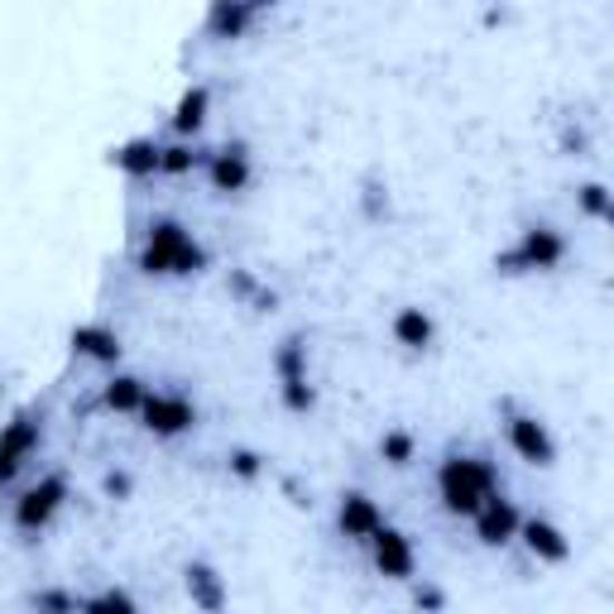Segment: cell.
<instances>
[{
    "label": "cell",
    "mask_w": 614,
    "mask_h": 614,
    "mask_svg": "<svg viewBox=\"0 0 614 614\" xmlns=\"http://www.w3.org/2000/svg\"><path fill=\"white\" fill-rule=\"evenodd\" d=\"M140 269L149 279H188L207 269V250L188 236L182 221H154L140 250Z\"/></svg>",
    "instance_id": "cell-1"
},
{
    "label": "cell",
    "mask_w": 614,
    "mask_h": 614,
    "mask_svg": "<svg viewBox=\"0 0 614 614\" xmlns=\"http://www.w3.org/2000/svg\"><path fill=\"white\" fill-rule=\"evenodd\" d=\"M499 489V475L485 456H447L437 466V499L456 518H471Z\"/></svg>",
    "instance_id": "cell-2"
},
{
    "label": "cell",
    "mask_w": 614,
    "mask_h": 614,
    "mask_svg": "<svg viewBox=\"0 0 614 614\" xmlns=\"http://www.w3.org/2000/svg\"><path fill=\"white\" fill-rule=\"evenodd\" d=\"M562 259H566V236L557 226H524L518 230V245L495 255V269L514 279V274H547Z\"/></svg>",
    "instance_id": "cell-3"
},
{
    "label": "cell",
    "mask_w": 614,
    "mask_h": 614,
    "mask_svg": "<svg viewBox=\"0 0 614 614\" xmlns=\"http://www.w3.org/2000/svg\"><path fill=\"white\" fill-rule=\"evenodd\" d=\"M274 375H279V398L288 413H313L317 408V389L307 379V336H284L274 350Z\"/></svg>",
    "instance_id": "cell-4"
},
{
    "label": "cell",
    "mask_w": 614,
    "mask_h": 614,
    "mask_svg": "<svg viewBox=\"0 0 614 614\" xmlns=\"http://www.w3.org/2000/svg\"><path fill=\"white\" fill-rule=\"evenodd\" d=\"M63 504H68V481L63 475H43L39 485H29L20 499H14V528H24V533H39V528H49L58 514H63Z\"/></svg>",
    "instance_id": "cell-5"
},
{
    "label": "cell",
    "mask_w": 614,
    "mask_h": 614,
    "mask_svg": "<svg viewBox=\"0 0 614 614\" xmlns=\"http://www.w3.org/2000/svg\"><path fill=\"white\" fill-rule=\"evenodd\" d=\"M39 442H43V427L34 413H14L10 427L0 433V485H10L20 475L24 460L39 452Z\"/></svg>",
    "instance_id": "cell-6"
},
{
    "label": "cell",
    "mask_w": 614,
    "mask_h": 614,
    "mask_svg": "<svg viewBox=\"0 0 614 614\" xmlns=\"http://www.w3.org/2000/svg\"><path fill=\"white\" fill-rule=\"evenodd\" d=\"M365 547H370V562L384 581H413V572H418V552H413L408 533H398L389 524H384Z\"/></svg>",
    "instance_id": "cell-7"
},
{
    "label": "cell",
    "mask_w": 614,
    "mask_h": 614,
    "mask_svg": "<svg viewBox=\"0 0 614 614\" xmlns=\"http://www.w3.org/2000/svg\"><path fill=\"white\" fill-rule=\"evenodd\" d=\"M504 437H509V447L518 452V460H528V466H552V460H557V442H552L547 423L533 418V413H509Z\"/></svg>",
    "instance_id": "cell-8"
},
{
    "label": "cell",
    "mask_w": 614,
    "mask_h": 614,
    "mask_svg": "<svg viewBox=\"0 0 614 614\" xmlns=\"http://www.w3.org/2000/svg\"><path fill=\"white\" fill-rule=\"evenodd\" d=\"M140 418H145V433H154V437H182V433H192L197 408H192V398H182V394H149Z\"/></svg>",
    "instance_id": "cell-9"
},
{
    "label": "cell",
    "mask_w": 614,
    "mask_h": 614,
    "mask_svg": "<svg viewBox=\"0 0 614 614\" xmlns=\"http://www.w3.org/2000/svg\"><path fill=\"white\" fill-rule=\"evenodd\" d=\"M471 518H475V537H481L485 547H504V543H514V537H518V524H524L518 504H514L509 495H499V489H495V495H489Z\"/></svg>",
    "instance_id": "cell-10"
},
{
    "label": "cell",
    "mask_w": 614,
    "mask_h": 614,
    "mask_svg": "<svg viewBox=\"0 0 614 614\" xmlns=\"http://www.w3.org/2000/svg\"><path fill=\"white\" fill-rule=\"evenodd\" d=\"M336 528H341V537H350V543H370L384 528V509L365 489H346L341 504H336Z\"/></svg>",
    "instance_id": "cell-11"
},
{
    "label": "cell",
    "mask_w": 614,
    "mask_h": 614,
    "mask_svg": "<svg viewBox=\"0 0 614 614\" xmlns=\"http://www.w3.org/2000/svg\"><path fill=\"white\" fill-rule=\"evenodd\" d=\"M250 149L245 145H221V149H211L207 154V182H211V192H245L250 188Z\"/></svg>",
    "instance_id": "cell-12"
},
{
    "label": "cell",
    "mask_w": 614,
    "mask_h": 614,
    "mask_svg": "<svg viewBox=\"0 0 614 614\" xmlns=\"http://www.w3.org/2000/svg\"><path fill=\"white\" fill-rule=\"evenodd\" d=\"M518 543L528 547V557L547 562V566L572 562V537L552 524V518H524V524H518Z\"/></svg>",
    "instance_id": "cell-13"
},
{
    "label": "cell",
    "mask_w": 614,
    "mask_h": 614,
    "mask_svg": "<svg viewBox=\"0 0 614 614\" xmlns=\"http://www.w3.org/2000/svg\"><path fill=\"white\" fill-rule=\"evenodd\" d=\"M182 591H188V601L202 614H221L226 601H230V595H226V576L211 562H188V566H182Z\"/></svg>",
    "instance_id": "cell-14"
},
{
    "label": "cell",
    "mask_w": 614,
    "mask_h": 614,
    "mask_svg": "<svg viewBox=\"0 0 614 614\" xmlns=\"http://www.w3.org/2000/svg\"><path fill=\"white\" fill-rule=\"evenodd\" d=\"M72 356H82L91 365H120V336L111 327H101V321H82V327H72Z\"/></svg>",
    "instance_id": "cell-15"
},
{
    "label": "cell",
    "mask_w": 614,
    "mask_h": 614,
    "mask_svg": "<svg viewBox=\"0 0 614 614\" xmlns=\"http://www.w3.org/2000/svg\"><path fill=\"white\" fill-rule=\"evenodd\" d=\"M255 20H259L255 0H217V6L207 10V34L211 39H240Z\"/></svg>",
    "instance_id": "cell-16"
},
{
    "label": "cell",
    "mask_w": 614,
    "mask_h": 614,
    "mask_svg": "<svg viewBox=\"0 0 614 614\" xmlns=\"http://www.w3.org/2000/svg\"><path fill=\"white\" fill-rule=\"evenodd\" d=\"M389 331H394V341L404 350H427V346H433V336H437V321H433L427 307H398Z\"/></svg>",
    "instance_id": "cell-17"
},
{
    "label": "cell",
    "mask_w": 614,
    "mask_h": 614,
    "mask_svg": "<svg viewBox=\"0 0 614 614\" xmlns=\"http://www.w3.org/2000/svg\"><path fill=\"white\" fill-rule=\"evenodd\" d=\"M159 140H149V135H140V140H126L120 149H111V164L120 168L126 178H154L159 174Z\"/></svg>",
    "instance_id": "cell-18"
},
{
    "label": "cell",
    "mask_w": 614,
    "mask_h": 614,
    "mask_svg": "<svg viewBox=\"0 0 614 614\" xmlns=\"http://www.w3.org/2000/svg\"><path fill=\"white\" fill-rule=\"evenodd\" d=\"M207 111H211V87L197 82V87L182 91L178 106H174V135L178 140H192V135L207 126Z\"/></svg>",
    "instance_id": "cell-19"
},
{
    "label": "cell",
    "mask_w": 614,
    "mask_h": 614,
    "mask_svg": "<svg viewBox=\"0 0 614 614\" xmlns=\"http://www.w3.org/2000/svg\"><path fill=\"white\" fill-rule=\"evenodd\" d=\"M145 398H149V389H145V379H135V375H116L101 384V408H111V413H140Z\"/></svg>",
    "instance_id": "cell-20"
},
{
    "label": "cell",
    "mask_w": 614,
    "mask_h": 614,
    "mask_svg": "<svg viewBox=\"0 0 614 614\" xmlns=\"http://www.w3.org/2000/svg\"><path fill=\"white\" fill-rule=\"evenodd\" d=\"M192 168H207V154H202V149H192L188 140H178V145H164V149H159V174L182 178V174H192Z\"/></svg>",
    "instance_id": "cell-21"
},
{
    "label": "cell",
    "mask_w": 614,
    "mask_h": 614,
    "mask_svg": "<svg viewBox=\"0 0 614 614\" xmlns=\"http://www.w3.org/2000/svg\"><path fill=\"white\" fill-rule=\"evenodd\" d=\"M77 614H140V605H135L130 591L106 586V591H97V595H87V601L77 605Z\"/></svg>",
    "instance_id": "cell-22"
},
{
    "label": "cell",
    "mask_w": 614,
    "mask_h": 614,
    "mask_svg": "<svg viewBox=\"0 0 614 614\" xmlns=\"http://www.w3.org/2000/svg\"><path fill=\"white\" fill-rule=\"evenodd\" d=\"M576 207H581V217H591V221H610L614 217V197H610L605 182H581Z\"/></svg>",
    "instance_id": "cell-23"
},
{
    "label": "cell",
    "mask_w": 614,
    "mask_h": 614,
    "mask_svg": "<svg viewBox=\"0 0 614 614\" xmlns=\"http://www.w3.org/2000/svg\"><path fill=\"white\" fill-rule=\"evenodd\" d=\"M77 595L68 591V586H39L34 595H29V610L34 614H77Z\"/></svg>",
    "instance_id": "cell-24"
},
{
    "label": "cell",
    "mask_w": 614,
    "mask_h": 614,
    "mask_svg": "<svg viewBox=\"0 0 614 614\" xmlns=\"http://www.w3.org/2000/svg\"><path fill=\"white\" fill-rule=\"evenodd\" d=\"M413 456H418V442H413L408 427H389V433L379 437V460H389V466H408Z\"/></svg>",
    "instance_id": "cell-25"
},
{
    "label": "cell",
    "mask_w": 614,
    "mask_h": 614,
    "mask_svg": "<svg viewBox=\"0 0 614 614\" xmlns=\"http://www.w3.org/2000/svg\"><path fill=\"white\" fill-rule=\"evenodd\" d=\"M226 471L236 475V481H259V475H265V456L250 452V447H236L226 456Z\"/></svg>",
    "instance_id": "cell-26"
},
{
    "label": "cell",
    "mask_w": 614,
    "mask_h": 614,
    "mask_svg": "<svg viewBox=\"0 0 614 614\" xmlns=\"http://www.w3.org/2000/svg\"><path fill=\"white\" fill-rule=\"evenodd\" d=\"M408 586H413V610H423V614L447 610V591L433 586V581H408Z\"/></svg>",
    "instance_id": "cell-27"
},
{
    "label": "cell",
    "mask_w": 614,
    "mask_h": 614,
    "mask_svg": "<svg viewBox=\"0 0 614 614\" xmlns=\"http://www.w3.org/2000/svg\"><path fill=\"white\" fill-rule=\"evenodd\" d=\"M360 207H365V217H384V211H389V192L379 188V178H365V197H360Z\"/></svg>",
    "instance_id": "cell-28"
},
{
    "label": "cell",
    "mask_w": 614,
    "mask_h": 614,
    "mask_svg": "<svg viewBox=\"0 0 614 614\" xmlns=\"http://www.w3.org/2000/svg\"><path fill=\"white\" fill-rule=\"evenodd\" d=\"M101 489H106V499H130L135 495V475L130 471H106Z\"/></svg>",
    "instance_id": "cell-29"
},
{
    "label": "cell",
    "mask_w": 614,
    "mask_h": 614,
    "mask_svg": "<svg viewBox=\"0 0 614 614\" xmlns=\"http://www.w3.org/2000/svg\"><path fill=\"white\" fill-rule=\"evenodd\" d=\"M562 149H586V135H581V130H566V135H562Z\"/></svg>",
    "instance_id": "cell-30"
},
{
    "label": "cell",
    "mask_w": 614,
    "mask_h": 614,
    "mask_svg": "<svg viewBox=\"0 0 614 614\" xmlns=\"http://www.w3.org/2000/svg\"><path fill=\"white\" fill-rule=\"evenodd\" d=\"M0 389H6V384H0Z\"/></svg>",
    "instance_id": "cell-31"
}]
</instances>
